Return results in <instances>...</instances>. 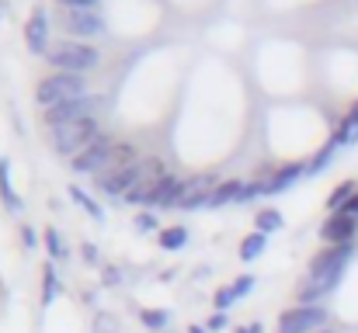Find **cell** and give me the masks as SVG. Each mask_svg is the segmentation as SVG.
<instances>
[{
    "label": "cell",
    "instance_id": "obj_38",
    "mask_svg": "<svg viewBox=\"0 0 358 333\" xmlns=\"http://www.w3.org/2000/svg\"><path fill=\"white\" fill-rule=\"evenodd\" d=\"M320 333H331V330H320Z\"/></svg>",
    "mask_w": 358,
    "mask_h": 333
},
{
    "label": "cell",
    "instance_id": "obj_5",
    "mask_svg": "<svg viewBox=\"0 0 358 333\" xmlns=\"http://www.w3.org/2000/svg\"><path fill=\"white\" fill-rule=\"evenodd\" d=\"M324 327H327L324 306H299L278 316V333H320Z\"/></svg>",
    "mask_w": 358,
    "mask_h": 333
},
{
    "label": "cell",
    "instance_id": "obj_12",
    "mask_svg": "<svg viewBox=\"0 0 358 333\" xmlns=\"http://www.w3.org/2000/svg\"><path fill=\"white\" fill-rule=\"evenodd\" d=\"M213 198V177L209 174H199L192 181L181 184V198H178V209H199L202 202Z\"/></svg>",
    "mask_w": 358,
    "mask_h": 333
},
{
    "label": "cell",
    "instance_id": "obj_13",
    "mask_svg": "<svg viewBox=\"0 0 358 333\" xmlns=\"http://www.w3.org/2000/svg\"><path fill=\"white\" fill-rule=\"evenodd\" d=\"M24 38H28V45H31L35 52H45V42H49V17H45L42 7L28 17V24H24Z\"/></svg>",
    "mask_w": 358,
    "mask_h": 333
},
{
    "label": "cell",
    "instance_id": "obj_23",
    "mask_svg": "<svg viewBox=\"0 0 358 333\" xmlns=\"http://www.w3.org/2000/svg\"><path fill=\"white\" fill-rule=\"evenodd\" d=\"M0 195H3V205H7L10 212L21 209V198L14 195V188H10V181H7V167H0Z\"/></svg>",
    "mask_w": 358,
    "mask_h": 333
},
{
    "label": "cell",
    "instance_id": "obj_31",
    "mask_svg": "<svg viewBox=\"0 0 358 333\" xmlns=\"http://www.w3.org/2000/svg\"><path fill=\"white\" fill-rule=\"evenodd\" d=\"M230 302H237V299H234V292H230V285H227V288H220V292H216V309L223 313Z\"/></svg>",
    "mask_w": 358,
    "mask_h": 333
},
{
    "label": "cell",
    "instance_id": "obj_6",
    "mask_svg": "<svg viewBox=\"0 0 358 333\" xmlns=\"http://www.w3.org/2000/svg\"><path fill=\"white\" fill-rule=\"evenodd\" d=\"M59 24L77 38H98L105 35V21L98 10H59Z\"/></svg>",
    "mask_w": 358,
    "mask_h": 333
},
{
    "label": "cell",
    "instance_id": "obj_34",
    "mask_svg": "<svg viewBox=\"0 0 358 333\" xmlns=\"http://www.w3.org/2000/svg\"><path fill=\"white\" fill-rule=\"evenodd\" d=\"M341 212H348V216H358V191H355V198H352V202H348V205H345Z\"/></svg>",
    "mask_w": 358,
    "mask_h": 333
},
{
    "label": "cell",
    "instance_id": "obj_25",
    "mask_svg": "<svg viewBox=\"0 0 358 333\" xmlns=\"http://www.w3.org/2000/svg\"><path fill=\"white\" fill-rule=\"evenodd\" d=\"M42 278H45V292H42V302L49 306V302H52V295H56V271H52V264H45Z\"/></svg>",
    "mask_w": 358,
    "mask_h": 333
},
{
    "label": "cell",
    "instance_id": "obj_10",
    "mask_svg": "<svg viewBox=\"0 0 358 333\" xmlns=\"http://www.w3.org/2000/svg\"><path fill=\"white\" fill-rule=\"evenodd\" d=\"M139 177H143V160H136V163L122 167V170H115V174L101 177V191H105V195H112V198L119 202V198H125V195L139 184Z\"/></svg>",
    "mask_w": 358,
    "mask_h": 333
},
{
    "label": "cell",
    "instance_id": "obj_20",
    "mask_svg": "<svg viewBox=\"0 0 358 333\" xmlns=\"http://www.w3.org/2000/svg\"><path fill=\"white\" fill-rule=\"evenodd\" d=\"M185 239H188V229L185 225H174V229H164L160 232V246L164 250H178V246H185Z\"/></svg>",
    "mask_w": 358,
    "mask_h": 333
},
{
    "label": "cell",
    "instance_id": "obj_7",
    "mask_svg": "<svg viewBox=\"0 0 358 333\" xmlns=\"http://www.w3.org/2000/svg\"><path fill=\"white\" fill-rule=\"evenodd\" d=\"M112 149H115V142L105 139V135H98L80 156H73V170L77 174H105V163H108Z\"/></svg>",
    "mask_w": 358,
    "mask_h": 333
},
{
    "label": "cell",
    "instance_id": "obj_30",
    "mask_svg": "<svg viewBox=\"0 0 358 333\" xmlns=\"http://www.w3.org/2000/svg\"><path fill=\"white\" fill-rule=\"evenodd\" d=\"M59 3H63V10H94L98 0H59Z\"/></svg>",
    "mask_w": 358,
    "mask_h": 333
},
{
    "label": "cell",
    "instance_id": "obj_35",
    "mask_svg": "<svg viewBox=\"0 0 358 333\" xmlns=\"http://www.w3.org/2000/svg\"><path fill=\"white\" fill-rule=\"evenodd\" d=\"M105 278H108V285H115V281H119L122 274H119V271H115V267H108V274H105Z\"/></svg>",
    "mask_w": 358,
    "mask_h": 333
},
{
    "label": "cell",
    "instance_id": "obj_27",
    "mask_svg": "<svg viewBox=\"0 0 358 333\" xmlns=\"http://www.w3.org/2000/svg\"><path fill=\"white\" fill-rule=\"evenodd\" d=\"M45 246H49V257H52V260L63 257V246H59V232H56V229H45Z\"/></svg>",
    "mask_w": 358,
    "mask_h": 333
},
{
    "label": "cell",
    "instance_id": "obj_1",
    "mask_svg": "<svg viewBox=\"0 0 358 333\" xmlns=\"http://www.w3.org/2000/svg\"><path fill=\"white\" fill-rule=\"evenodd\" d=\"M352 253H355L352 243L320 250V253L313 257V264H310V278L299 285V302H303V306H317L327 292H334V285L341 281V274H345Z\"/></svg>",
    "mask_w": 358,
    "mask_h": 333
},
{
    "label": "cell",
    "instance_id": "obj_24",
    "mask_svg": "<svg viewBox=\"0 0 358 333\" xmlns=\"http://www.w3.org/2000/svg\"><path fill=\"white\" fill-rule=\"evenodd\" d=\"M70 195H73V198H77V205H80V209H87V212H91V216H94V219H101V216H105V212H101V205H98V202H94V198H87V195H84V191H80V188H73V191H70Z\"/></svg>",
    "mask_w": 358,
    "mask_h": 333
},
{
    "label": "cell",
    "instance_id": "obj_21",
    "mask_svg": "<svg viewBox=\"0 0 358 333\" xmlns=\"http://www.w3.org/2000/svg\"><path fill=\"white\" fill-rule=\"evenodd\" d=\"M254 225H257V232H264V236H268V232L282 229V216H278L275 209H261V212H257V222H254Z\"/></svg>",
    "mask_w": 358,
    "mask_h": 333
},
{
    "label": "cell",
    "instance_id": "obj_15",
    "mask_svg": "<svg viewBox=\"0 0 358 333\" xmlns=\"http://www.w3.org/2000/svg\"><path fill=\"white\" fill-rule=\"evenodd\" d=\"M331 139H334L338 146H348V142H355V139H358V105L345 114V121L338 125V132H334Z\"/></svg>",
    "mask_w": 358,
    "mask_h": 333
},
{
    "label": "cell",
    "instance_id": "obj_36",
    "mask_svg": "<svg viewBox=\"0 0 358 333\" xmlns=\"http://www.w3.org/2000/svg\"><path fill=\"white\" fill-rule=\"evenodd\" d=\"M243 333H261V327H257V323H250V327H247Z\"/></svg>",
    "mask_w": 358,
    "mask_h": 333
},
{
    "label": "cell",
    "instance_id": "obj_2",
    "mask_svg": "<svg viewBox=\"0 0 358 333\" xmlns=\"http://www.w3.org/2000/svg\"><path fill=\"white\" fill-rule=\"evenodd\" d=\"M35 98H38L42 108L49 111V108H59V105H70V101L87 98V84H84V77H77V73H52V77H45V80L38 84Z\"/></svg>",
    "mask_w": 358,
    "mask_h": 333
},
{
    "label": "cell",
    "instance_id": "obj_28",
    "mask_svg": "<svg viewBox=\"0 0 358 333\" xmlns=\"http://www.w3.org/2000/svg\"><path fill=\"white\" fill-rule=\"evenodd\" d=\"M143 323H146L150 330H160V327L167 323V313H160V309H150V313H143Z\"/></svg>",
    "mask_w": 358,
    "mask_h": 333
},
{
    "label": "cell",
    "instance_id": "obj_37",
    "mask_svg": "<svg viewBox=\"0 0 358 333\" xmlns=\"http://www.w3.org/2000/svg\"><path fill=\"white\" fill-rule=\"evenodd\" d=\"M188 333H206V330H202V327H192V330H188Z\"/></svg>",
    "mask_w": 358,
    "mask_h": 333
},
{
    "label": "cell",
    "instance_id": "obj_33",
    "mask_svg": "<svg viewBox=\"0 0 358 333\" xmlns=\"http://www.w3.org/2000/svg\"><path fill=\"white\" fill-rule=\"evenodd\" d=\"M223 327H227V316H223V313H216V316L209 320V330H223Z\"/></svg>",
    "mask_w": 358,
    "mask_h": 333
},
{
    "label": "cell",
    "instance_id": "obj_4",
    "mask_svg": "<svg viewBox=\"0 0 358 333\" xmlns=\"http://www.w3.org/2000/svg\"><path fill=\"white\" fill-rule=\"evenodd\" d=\"M52 132V146L63 156H80L94 139H98V118H84V121H70V125H56Z\"/></svg>",
    "mask_w": 358,
    "mask_h": 333
},
{
    "label": "cell",
    "instance_id": "obj_3",
    "mask_svg": "<svg viewBox=\"0 0 358 333\" xmlns=\"http://www.w3.org/2000/svg\"><path fill=\"white\" fill-rule=\"evenodd\" d=\"M98 49L94 45H87V42H73V38H66V42H56L52 49H49V63L59 70V73H84V70H94L98 66Z\"/></svg>",
    "mask_w": 358,
    "mask_h": 333
},
{
    "label": "cell",
    "instance_id": "obj_14",
    "mask_svg": "<svg viewBox=\"0 0 358 333\" xmlns=\"http://www.w3.org/2000/svg\"><path fill=\"white\" fill-rule=\"evenodd\" d=\"M181 184H185V181H178V177L167 174V177L160 181V188L153 191L150 205H153V209H171V205H178V198H181Z\"/></svg>",
    "mask_w": 358,
    "mask_h": 333
},
{
    "label": "cell",
    "instance_id": "obj_11",
    "mask_svg": "<svg viewBox=\"0 0 358 333\" xmlns=\"http://www.w3.org/2000/svg\"><path fill=\"white\" fill-rule=\"evenodd\" d=\"M355 232H358V216H348V212H334L331 219L324 222V229H320V236H324L331 246L352 243Z\"/></svg>",
    "mask_w": 358,
    "mask_h": 333
},
{
    "label": "cell",
    "instance_id": "obj_16",
    "mask_svg": "<svg viewBox=\"0 0 358 333\" xmlns=\"http://www.w3.org/2000/svg\"><path fill=\"white\" fill-rule=\"evenodd\" d=\"M299 174H306V170H303L299 163H289V167H282V170H278L271 181H264V191H268V195H271V191H282V188H289V184H292Z\"/></svg>",
    "mask_w": 358,
    "mask_h": 333
},
{
    "label": "cell",
    "instance_id": "obj_8",
    "mask_svg": "<svg viewBox=\"0 0 358 333\" xmlns=\"http://www.w3.org/2000/svg\"><path fill=\"white\" fill-rule=\"evenodd\" d=\"M167 174H164V163L160 160H143V177H139V184L125 195V202H132V205H150V198H153V191L160 188V181H164Z\"/></svg>",
    "mask_w": 358,
    "mask_h": 333
},
{
    "label": "cell",
    "instance_id": "obj_22",
    "mask_svg": "<svg viewBox=\"0 0 358 333\" xmlns=\"http://www.w3.org/2000/svg\"><path fill=\"white\" fill-rule=\"evenodd\" d=\"M334 149H341V146H338V142L331 139V142H327V146H324V149H320V153L313 156V163L306 167V174H320V170H324V167L331 163V156H334Z\"/></svg>",
    "mask_w": 358,
    "mask_h": 333
},
{
    "label": "cell",
    "instance_id": "obj_32",
    "mask_svg": "<svg viewBox=\"0 0 358 333\" xmlns=\"http://www.w3.org/2000/svg\"><path fill=\"white\" fill-rule=\"evenodd\" d=\"M136 229L139 232H150V229H157V219L150 212H143V216H136Z\"/></svg>",
    "mask_w": 358,
    "mask_h": 333
},
{
    "label": "cell",
    "instance_id": "obj_18",
    "mask_svg": "<svg viewBox=\"0 0 358 333\" xmlns=\"http://www.w3.org/2000/svg\"><path fill=\"white\" fill-rule=\"evenodd\" d=\"M240 195H243V184H240V181H230V184H220V188L213 191L209 205H227V202H240Z\"/></svg>",
    "mask_w": 358,
    "mask_h": 333
},
{
    "label": "cell",
    "instance_id": "obj_29",
    "mask_svg": "<svg viewBox=\"0 0 358 333\" xmlns=\"http://www.w3.org/2000/svg\"><path fill=\"white\" fill-rule=\"evenodd\" d=\"M250 288H254V278H250V274H243V278H237V285H230L234 299H240V295H247Z\"/></svg>",
    "mask_w": 358,
    "mask_h": 333
},
{
    "label": "cell",
    "instance_id": "obj_26",
    "mask_svg": "<svg viewBox=\"0 0 358 333\" xmlns=\"http://www.w3.org/2000/svg\"><path fill=\"white\" fill-rule=\"evenodd\" d=\"M94 333H119V320L108 316V313H101V316L94 320Z\"/></svg>",
    "mask_w": 358,
    "mask_h": 333
},
{
    "label": "cell",
    "instance_id": "obj_9",
    "mask_svg": "<svg viewBox=\"0 0 358 333\" xmlns=\"http://www.w3.org/2000/svg\"><path fill=\"white\" fill-rule=\"evenodd\" d=\"M98 98H80V101H70V105H59V108L45 111V125L56 128V125H70V121H84V118H94L98 111Z\"/></svg>",
    "mask_w": 358,
    "mask_h": 333
},
{
    "label": "cell",
    "instance_id": "obj_17",
    "mask_svg": "<svg viewBox=\"0 0 358 333\" xmlns=\"http://www.w3.org/2000/svg\"><path fill=\"white\" fill-rule=\"evenodd\" d=\"M352 198H355V184H352V181H345V184H338V188L331 191V198H327V209H331V212H341V209H345Z\"/></svg>",
    "mask_w": 358,
    "mask_h": 333
},
{
    "label": "cell",
    "instance_id": "obj_19",
    "mask_svg": "<svg viewBox=\"0 0 358 333\" xmlns=\"http://www.w3.org/2000/svg\"><path fill=\"white\" fill-rule=\"evenodd\" d=\"M264 253V232H250L243 243H240V257L243 260H257Z\"/></svg>",
    "mask_w": 358,
    "mask_h": 333
}]
</instances>
